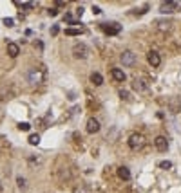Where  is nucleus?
I'll return each mask as SVG.
<instances>
[{"label": "nucleus", "instance_id": "nucleus-1", "mask_svg": "<svg viewBox=\"0 0 181 193\" xmlns=\"http://www.w3.org/2000/svg\"><path fill=\"white\" fill-rule=\"evenodd\" d=\"M25 79H27V83L31 87L42 85L43 79H45V69L43 67H31V69H27Z\"/></svg>", "mask_w": 181, "mask_h": 193}, {"label": "nucleus", "instance_id": "nucleus-2", "mask_svg": "<svg viewBox=\"0 0 181 193\" xmlns=\"http://www.w3.org/2000/svg\"><path fill=\"white\" fill-rule=\"evenodd\" d=\"M127 144L129 148L132 152H139L145 148V144H147V139H145V135L143 134H138V132H134V134H130L127 139Z\"/></svg>", "mask_w": 181, "mask_h": 193}, {"label": "nucleus", "instance_id": "nucleus-3", "mask_svg": "<svg viewBox=\"0 0 181 193\" xmlns=\"http://www.w3.org/2000/svg\"><path fill=\"white\" fill-rule=\"evenodd\" d=\"M89 47H87L85 43H76L75 47H73V56H75L76 60H87L89 58Z\"/></svg>", "mask_w": 181, "mask_h": 193}, {"label": "nucleus", "instance_id": "nucleus-4", "mask_svg": "<svg viewBox=\"0 0 181 193\" xmlns=\"http://www.w3.org/2000/svg\"><path fill=\"white\" fill-rule=\"evenodd\" d=\"M100 29L109 36H114V34H118L121 31V25L118 22H105V24H100Z\"/></svg>", "mask_w": 181, "mask_h": 193}, {"label": "nucleus", "instance_id": "nucleus-5", "mask_svg": "<svg viewBox=\"0 0 181 193\" xmlns=\"http://www.w3.org/2000/svg\"><path fill=\"white\" fill-rule=\"evenodd\" d=\"M154 29L161 34H167V32H170L174 29V22L170 20H156L154 22Z\"/></svg>", "mask_w": 181, "mask_h": 193}, {"label": "nucleus", "instance_id": "nucleus-6", "mask_svg": "<svg viewBox=\"0 0 181 193\" xmlns=\"http://www.w3.org/2000/svg\"><path fill=\"white\" fill-rule=\"evenodd\" d=\"M132 88H134L136 92H139V94H141V92H147V90H149V81H147L145 78H138V76H136V78L132 79Z\"/></svg>", "mask_w": 181, "mask_h": 193}, {"label": "nucleus", "instance_id": "nucleus-7", "mask_svg": "<svg viewBox=\"0 0 181 193\" xmlns=\"http://www.w3.org/2000/svg\"><path fill=\"white\" fill-rule=\"evenodd\" d=\"M176 11H179V4H178V2H161L160 13L170 15V13H176Z\"/></svg>", "mask_w": 181, "mask_h": 193}, {"label": "nucleus", "instance_id": "nucleus-8", "mask_svg": "<svg viewBox=\"0 0 181 193\" xmlns=\"http://www.w3.org/2000/svg\"><path fill=\"white\" fill-rule=\"evenodd\" d=\"M120 60H121V63L125 65V67H132V65L136 63V54L132 53V51H123V53L120 54Z\"/></svg>", "mask_w": 181, "mask_h": 193}, {"label": "nucleus", "instance_id": "nucleus-9", "mask_svg": "<svg viewBox=\"0 0 181 193\" xmlns=\"http://www.w3.org/2000/svg\"><path fill=\"white\" fill-rule=\"evenodd\" d=\"M167 107H169V112L170 114H179L181 112V97H178V96H174V97H170L169 99V103H167Z\"/></svg>", "mask_w": 181, "mask_h": 193}, {"label": "nucleus", "instance_id": "nucleus-10", "mask_svg": "<svg viewBox=\"0 0 181 193\" xmlns=\"http://www.w3.org/2000/svg\"><path fill=\"white\" fill-rule=\"evenodd\" d=\"M56 179H58V182H69L71 179H73V173L69 168H60V170H56Z\"/></svg>", "mask_w": 181, "mask_h": 193}, {"label": "nucleus", "instance_id": "nucleus-11", "mask_svg": "<svg viewBox=\"0 0 181 193\" xmlns=\"http://www.w3.org/2000/svg\"><path fill=\"white\" fill-rule=\"evenodd\" d=\"M85 128L89 134H98L100 132V128H102V125H100V121L94 118H89L87 119V125H85Z\"/></svg>", "mask_w": 181, "mask_h": 193}, {"label": "nucleus", "instance_id": "nucleus-12", "mask_svg": "<svg viewBox=\"0 0 181 193\" xmlns=\"http://www.w3.org/2000/svg\"><path fill=\"white\" fill-rule=\"evenodd\" d=\"M15 96H16V92H15V88L11 85H7V88H6V85L0 87V97H2V99L7 101V99H13Z\"/></svg>", "mask_w": 181, "mask_h": 193}, {"label": "nucleus", "instance_id": "nucleus-13", "mask_svg": "<svg viewBox=\"0 0 181 193\" xmlns=\"http://www.w3.org/2000/svg\"><path fill=\"white\" fill-rule=\"evenodd\" d=\"M154 146H156L158 152H167L169 150V141H167V137H163V135H158L154 139Z\"/></svg>", "mask_w": 181, "mask_h": 193}, {"label": "nucleus", "instance_id": "nucleus-14", "mask_svg": "<svg viewBox=\"0 0 181 193\" xmlns=\"http://www.w3.org/2000/svg\"><path fill=\"white\" fill-rule=\"evenodd\" d=\"M147 60H149V63L152 65V67H160L161 65V56H160V53H156V51H149Z\"/></svg>", "mask_w": 181, "mask_h": 193}, {"label": "nucleus", "instance_id": "nucleus-15", "mask_svg": "<svg viewBox=\"0 0 181 193\" xmlns=\"http://www.w3.org/2000/svg\"><path fill=\"white\" fill-rule=\"evenodd\" d=\"M6 51H7V54H9V58H16V56L20 54V47H18V43L9 42L7 43V47H6Z\"/></svg>", "mask_w": 181, "mask_h": 193}, {"label": "nucleus", "instance_id": "nucleus-16", "mask_svg": "<svg viewBox=\"0 0 181 193\" xmlns=\"http://www.w3.org/2000/svg\"><path fill=\"white\" fill-rule=\"evenodd\" d=\"M111 76H112V79H114V81H120V83H123V81H125V78H127V76H125V72H123L121 69H116V67L111 71Z\"/></svg>", "mask_w": 181, "mask_h": 193}, {"label": "nucleus", "instance_id": "nucleus-17", "mask_svg": "<svg viewBox=\"0 0 181 193\" xmlns=\"http://www.w3.org/2000/svg\"><path fill=\"white\" fill-rule=\"evenodd\" d=\"M118 177H120L121 181H130V172H129L127 166H120V168H118Z\"/></svg>", "mask_w": 181, "mask_h": 193}, {"label": "nucleus", "instance_id": "nucleus-18", "mask_svg": "<svg viewBox=\"0 0 181 193\" xmlns=\"http://www.w3.org/2000/svg\"><path fill=\"white\" fill-rule=\"evenodd\" d=\"M91 83L96 85V87L103 85V76L100 74V72H93V74H91Z\"/></svg>", "mask_w": 181, "mask_h": 193}, {"label": "nucleus", "instance_id": "nucleus-19", "mask_svg": "<svg viewBox=\"0 0 181 193\" xmlns=\"http://www.w3.org/2000/svg\"><path fill=\"white\" fill-rule=\"evenodd\" d=\"M73 193H93V190L89 186H85V184H78V186L73 188Z\"/></svg>", "mask_w": 181, "mask_h": 193}, {"label": "nucleus", "instance_id": "nucleus-20", "mask_svg": "<svg viewBox=\"0 0 181 193\" xmlns=\"http://www.w3.org/2000/svg\"><path fill=\"white\" fill-rule=\"evenodd\" d=\"M27 161H29V164H31V166H34V164H36V166H40V164H42V157H34V155H27Z\"/></svg>", "mask_w": 181, "mask_h": 193}, {"label": "nucleus", "instance_id": "nucleus-21", "mask_svg": "<svg viewBox=\"0 0 181 193\" xmlns=\"http://www.w3.org/2000/svg\"><path fill=\"white\" fill-rule=\"evenodd\" d=\"M65 34L67 36H80V34H84V29H65Z\"/></svg>", "mask_w": 181, "mask_h": 193}, {"label": "nucleus", "instance_id": "nucleus-22", "mask_svg": "<svg viewBox=\"0 0 181 193\" xmlns=\"http://www.w3.org/2000/svg\"><path fill=\"white\" fill-rule=\"evenodd\" d=\"M16 184H18V188H20V190H25V188H27V181H25L24 177H20V175L16 177Z\"/></svg>", "mask_w": 181, "mask_h": 193}, {"label": "nucleus", "instance_id": "nucleus-23", "mask_svg": "<svg viewBox=\"0 0 181 193\" xmlns=\"http://www.w3.org/2000/svg\"><path fill=\"white\" fill-rule=\"evenodd\" d=\"M29 143H31L33 146L40 144V135H38V134H33V135H29Z\"/></svg>", "mask_w": 181, "mask_h": 193}, {"label": "nucleus", "instance_id": "nucleus-24", "mask_svg": "<svg viewBox=\"0 0 181 193\" xmlns=\"http://www.w3.org/2000/svg\"><path fill=\"white\" fill-rule=\"evenodd\" d=\"M158 166H160L161 170H170V168H172V162L170 161H161Z\"/></svg>", "mask_w": 181, "mask_h": 193}, {"label": "nucleus", "instance_id": "nucleus-25", "mask_svg": "<svg viewBox=\"0 0 181 193\" xmlns=\"http://www.w3.org/2000/svg\"><path fill=\"white\" fill-rule=\"evenodd\" d=\"M118 94H120V97H121L123 101H129V99H130V94H129V90H123V88H121Z\"/></svg>", "mask_w": 181, "mask_h": 193}, {"label": "nucleus", "instance_id": "nucleus-26", "mask_svg": "<svg viewBox=\"0 0 181 193\" xmlns=\"http://www.w3.org/2000/svg\"><path fill=\"white\" fill-rule=\"evenodd\" d=\"M18 130L27 132V130H31V125H29V123H18Z\"/></svg>", "mask_w": 181, "mask_h": 193}, {"label": "nucleus", "instance_id": "nucleus-27", "mask_svg": "<svg viewBox=\"0 0 181 193\" xmlns=\"http://www.w3.org/2000/svg\"><path fill=\"white\" fill-rule=\"evenodd\" d=\"M2 22H4V25H7V27H13V25H15V20H13V18H7V16H6Z\"/></svg>", "mask_w": 181, "mask_h": 193}, {"label": "nucleus", "instance_id": "nucleus-28", "mask_svg": "<svg viewBox=\"0 0 181 193\" xmlns=\"http://www.w3.org/2000/svg\"><path fill=\"white\" fill-rule=\"evenodd\" d=\"M47 15H49V16H56V15H58V7H49V9H47Z\"/></svg>", "mask_w": 181, "mask_h": 193}, {"label": "nucleus", "instance_id": "nucleus-29", "mask_svg": "<svg viewBox=\"0 0 181 193\" xmlns=\"http://www.w3.org/2000/svg\"><path fill=\"white\" fill-rule=\"evenodd\" d=\"M22 7H24V9H33V7H34V4L27 2V4H22Z\"/></svg>", "mask_w": 181, "mask_h": 193}, {"label": "nucleus", "instance_id": "nucleus-30", "mask_svg": "<svg viewBox=\"0 0 181 193\" xmlns=\"http://www.w3.org/2000/svg\"><path fill=\"white\" fill-rule=\"evenodd\" d=\"M58 31H60V27H58V25H53V29H51V34H58Z\"/></svg>", "mask_w": 181, "mask_h": 193}, {"label": "nucleus", "instance_id": "nucleus-31", "mask_svg": "<svg viewBox=\"0 0 181 193\" xmlns=\"http://www.w3.org/2000/svg\"><path fill=\"white\" fill-rule=\"evenodd\" d=\"M93 13H94V15H100V13H102V9H100L98 6H93Z\"/></svg>", "mask_w": 181, "mask_h": 193}, {"label": "nucleus", "instance_id": "nucleus-32", "mask_svg": "<svg viewBox=\"0 0 181 193\" xmlns=\"http://www.w3.org/2000/svg\"><path fill=\"white\" fill-rule=\"evenodd\" d=\"M76 15L82 16V15H84V7H78V9H76Z\"/></svg>", "mask_w": 181, "mask_h": 193}]
</instances>
